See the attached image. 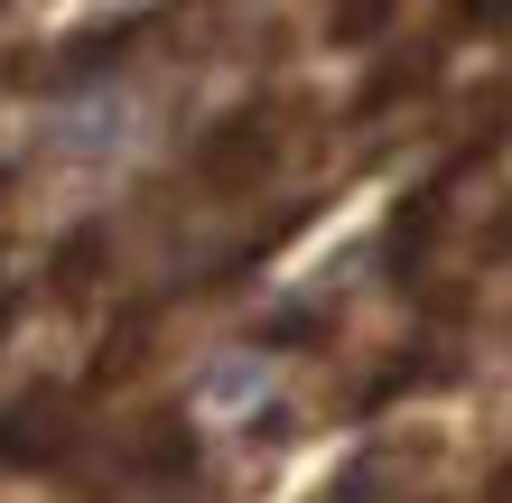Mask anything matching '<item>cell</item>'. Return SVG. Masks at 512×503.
Returning <instances> with one entry per match:
<instances>
[{"instance_id":"obj_11","label":"cell","mask_w":512,"mask_h":503,"mask_svg":"<svg viewBox=\"0 0 512 503\" xmlns=\"http://www.w3.org/2000/svg\"><path fill=\"white\" fill-rule=\"evenodd\" d=\"M0 196H10V168H0Z\"/></svg>"},{"instance_id":"obj_8","label":"cell","mask_w":512,"mask_h":503,"mask_svg":"<svg viewBox=\"0 0 512 503\" xmlns=\"http://www.w3.org/2000/svg\"><path fill=\"white\" fill-rule=\"evenodd\" d=\"M475 261H512V196L494 205V224L475 233Z\"/></svg>"},{"instance_id":"obj_1","label":"cell","mask_w":512,"mask_h":503,"mask_svg":"<svg viewBox=\"0 0 512 503\" xmlns=\"http://www.w3.org/2000/svg\"><path fill=\"white\" fill-rule=\"evenodd\" d=\"M196 187H215V196H252L270 168H280V112L270 103H243V112H224L215 131L196 140Z\"/></svg>"},{"instance_id":"obj_7","label":"cell","mask_w":512,"mask_h":503,"mask_svg":"<svg viewBox=\"0 0 512 503\" xmlns=\"http://www.w3.org/2000/svg\"><path fill=\"white\" fill-rule=\"evenodd\" d=\"M94 261H103V233H94V224H84L75 243H56V299H75V289L94 280Z\"/></svg>"},{"instance_id":"obj_3","label":"cell","mask_w":512,"mask_h":503,"mask_svg":"<svg viewBox=\"0 0 512 503\" xmlns=\"http://www.w3.org/2000/svg\"><path fill=\"white\" fill-rule=\"evenodd\" d=\"M485 150H494V131H485V140H466V150L447 159V168H429V177H419V187L401 196V215H391V233H382V271H391V280H419V261H429L438 224H447V205H457V177L485 159Z\"/></svg>"},{"instance_id":"obj_10","label":"cell","mask_w":512,"mask_h":503,"mask_svg":"<svg viewBox=\"0 0 512 503\" xmlns=\"http://www.w3.org/2000/svg\"><path fill=\"white\" fill-rule=\"evenodd\" d=\"M10 317H19V299H10V289H0V336H10Z\"/></svg>"},{"instance_id":"obj_9","label":"cell","mask_w":512,"mask_h":503,"mask_svg":"<svg viewBox=\"0 0 512 503\" xmlns=\"http://www.w3.org/2000/svg\"><path fill=\"white\" fill-rule=\"evenodd\" d=\"M485 503H512V457H503L494 476H485Z\"/></svg>"},{"instance_id":"obj_2","label":"cell","mask_w":512,"mask_h":503,"mask_svg":"<svg viewBox=\"0 0 512 503\" xmlns=\"http://www.w3.org/2000/svg\"><path fill=\"white\" fill-rule=\"evenodd\" d=\"M75 438H84V420H75V392H66V382H28V392L0 410V466H10V476L66 466Z\"/></svg>"},{"instance_id":"obj_6","label":"cell","mask_w":512,"mask_h":503,"mask_svg":"<svg viewBox=\"0 0 512 503\" xmlns=\"http://www.w3.org/2000/svg\"><path fill=\"white\" fill-rule=\"evenodd\" d=\"M429 373H447V354H401V364H382V373L364 382V410H391L401 392H419Z\"/></svg>"},{"instance_id":"obj_5","label":"cell","mask_w":512,"mask_h":503,"mask_svg":"<svg viewBox=\"0 0 512 503\" xmlns=\"http://www.w3.org/2000/svg\"><path fill=\"white\" fill-rule=\"evenodd\" d=\"M429 75H438V47H419V56H401V66H382V75L364 84V94H354V112H364V122H373V112H391L401 94H419V84H429Z\"/></svg>"},{"instance_id":"obj_4","label":"cell","mask_w":512,"mask_h":503,"mask_svg":"<svg viewBox=\"0 0 512 503\" xmlns=\"http://www.w3.org/2000/svg\"><path fill=\"white\" fill-rule=\"evenodd\" d=\"M131 476H149V485H177V476H196V429L177 420V410H149V420L131 429Z\"/></svg>"}]
</instances>
